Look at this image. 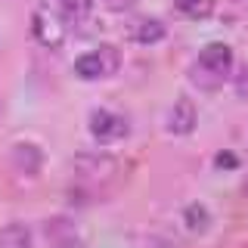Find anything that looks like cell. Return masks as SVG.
Returning <instances> with one entry per match:
<instances>
[{"label":"cell","mask_w":248,"mask_h":248,"mask_svg":"<svg viewBox=\"0 0 248 248\" xmlns=\"http://www.w3.org/2000/svg\"><path fill=\"white\" fill-rule=\"evenodd\" d=\"M31 34L46 50H59L65 44V19L56 16V10H50V6H37L31 16Z\"/></svg>","instance_id":"obj_2"},{"label":"cell","mask_w":248,"mask_h":248,"mask_svg":"<svg viewBox=\"0 0 248 248\" xmlns=\"http://www.w3.org/2000/svg\"><path fill=\"white\" fill-rule=\"evenodd\" d=\"M214 165H217V168H236V165H239V158H236L232 152H217Z\"/></svg>","instance_id":"obj_15"},{"label":"cell","mask_w":248,"mask_h":248,"mask_svg":"<svg viewBox=\"0 0 248 248\" xmlns=\"http://www.w3.org/2000/svg\"><path fill=\"white\" fill-rule=\"evenodd\" d=\"M46 236L62 242V239H75V227L72 220H65V217H53L50 223H46Z\"/></svg>","instance_id":"obj_12"},{"label":"cell","mask_w":248,"mask_h":248,"mask_svg":"<svg viewBox=\"0 0 248 248\" xmlns=\"http://www.w3.org/2000/svg\"><path fill=\"white\" fill-rule=\"evenodd\" d=\"M53 248H84V245L78 242V239H62V242H56Z\"/></svg>","instance_id":"obj_18"},{"label":"cell","mask_w":248,"mask_h":248,"mask_svg":"<svg viewBox=\"0 0 248 248\" xmlns=\"http://www.w3.org/2000/svg\"><path fill=\"white\" fill-rule=\"evenodd\" d=\"M90 134H93V140H99V143H115V140H121L127 134V121H124L121 115L108 112V108H96V112L90 115Z\"/></svg>","instance_id":"obj_3"},{"label":"cell","mask_w":248,"mask_h":248,"mask_svg":"<svg viewBox=\"0 0 248 248\" xmlns=\"http://www.w3.org/2000/svg\"><path fill=\"white\" fill-rule=\"evenodd\" d=\"M183 217H186V227H189L192 232H202L208 227V211H205V205H189L183 211Z\"/></svg>","instance_id":"obj_13"},{"label":"cell","mask_w":248,"mask_h":248,"mask_svg":"<svg viewBox=\"0 0 248 248\" xmlns=\"http://www.w3.org/2000/svg\"><path fill=\"white\" fill-rule=\"evenodd\" d=\"M245 192H248V183H245Z\"/></svg>","instance_id":"obj_21"},{"label":"cell","mask_w":248,"mask_h":248,"mask_svg":"<svg viewBox=\"0 0 248 248\" xmlns=\"http://www.w3.org/2000/svg\"><path fill=\"white\" fill-rule=\"evenodd\" d=\"M10 161L22 177H37L44 170V149L34 143H16L10 152Z\"/></svg>","instance_id":"obj_4"},{"label":"cell","mask_w":248,"mask_h":248,"mask_svg":"<svg viewBox=\"0 0 248 248\" xmlns=\"http://www.w3.org/2000/svg\"><path fill=\"white\" fill-rule=\"evenodd\" d=\"M130 37L137 44H158L165 37V25L158 19H140L134 28H130Z\"/></svg>","instance_id":"obj_7"},{"label":"cell","mask_w":248,"mask_h":248,"mask_svg":"<svg viewBox=\"0 0 248 248\" xmlns=\"http://www.w3.org/2000/svg\"><path fill=\"white\" fill-rule=\"evenodd\" d=\"M0 112H3V99H0Z\"/></svg>","instance_id":"obj_20"},{"label":"cell","mask_w":248,"mask_h":248,"mask_svg":"<svg viewBox=\"0 0 248 248\" xmlns=\"http://www.w3.org/2000/svg\"><path fill=\"white\" fill-rule=\"evenodd\" d=\"M31 242V232L25 223H6L0 230V248H28Z\"/></svg>","instance_id":"obj_8"},{"label":"cell","mask_w":248,"mask_h":248,"mask_svg":"<svg viewBox=\"0 0 248 248\" xmlns=\"http://www.w3.org/2000/svg\"><path fill=\"white\" fill-rule=\"evenodd\" d=\"M96 56H99V65H103V75H115L121 68V50H118V46L103 44L96 50Z\"/></svg>","instance_id":"obj_11"},{"label":"cell","mask_w":248,"mask_h":248,"mask_svg":"<svg viewBox=\"0 0 248 248\" xmlns=\"http://www.w3.org/2000/svg\"><path fill=\"white\" fill-rule=\"evenodd\" d=\"M75 72H78V78H84V81H96V78H103L99 56H96V53H84V56H78L75 59Z\"/></svg>","instance_id":"obj_9"},{"label":"cell","mask_w":248,"mask_h":248,"mask_svg":"<svg viewBox=\"0 0 248 248\" xmlns=\"http://www.w3.org/2000/svg\"><path fill=\"white\" fill-rule=\"evenodd\" d=\"M56 6L62 10V19L78 22V19H84V16L93 10V0H56Z\"/></svg>","instance_id":"obj_10"},{"label":"cell","mask_w":248,"mask_h":248,"mask_svg":"<svg viewBox=\"0 0 248 248\" xmlns=\"http://www.w3.org/2000/svg\"><path fill=\"white\" fill-rule=\"evenodd\" d=\"M239 93H242V96L248 99V68H245L242 75H239Z\"/></svg>","instance_id":"obj_17"},{"label":"cell","mask_w":248,"mask_h":248,"mask_svg":"<svg viewBox=\"0 0 248 248\" xmlns=\"http://www.w3.org/2000/svg\"><path fill=\"white\" fill-rule=\"evenodd\" d=\"M199 65L205 68V72H211V75H227L230 68H232V53H230V46L227 44H208L205 50L199 53Z\"/></svg>","instance_id":"obj_6"},{"label":"cell","mask_w":248,"mask_h":248,"mask_svg":"<svg viewBox=\"0 0 248 248\" xmlns=\"http://www.w3.org/2000/svg\"><path fill=\"white\" fill-rule=\"evenodd\" d=\"M130 3H134V0H106V6H108V10H127Z\"/></svg>","instance_id":"obj_16"},{"label":"cell","mask_w":248,"mask_h":248,"mask_svg":"<svg viewBox=\"0 0 248 248\" xmlns=\"http://www.w3.org/2000/svg\"><path fill=\"white\" fill-rule=\"evenodd\" d=\"M174 3H177L180 13L192 16V19H202V16L211 13V0H174Z\"/></svg>","instance_id":"obj_14"},{"label":"cell","mask_w":248,"mask_h":248,"mask_svg":"<svg viewBox=\"0 0 248 248\" xmlns=\"http://www.w3.org/2000/svg\"><path fill=\"white\" fill-rule=\"evenodd\" d=\"M196 124H199V112H196V106H192V99L180 96L168 112V130L174 137H186V134L196 130Z\"/></svg>","instance_id":"obj_5"},{"label":"cell","mask_w":248,"mask_h":248,"mask_svg":"<svg viewBox=\"0 0 248 248\" xmlns=\"http://www.w3.org/2000/svg\"><path fill=\"white\" fill-rule=\"evenodd\" d=\"M146 248H170L165 239H149V242H146Z\"/></svg>","instance_id":"obj_19"},{"label":"cell","mask_w":248,"mask_h":248,"mask_svg":"<svg viewBox=\"0 0 248 248\" xmlns=\"http://www.w3.org/2000/svg\"><path fill=\"white\" fill-rule=\"evenodd\" d=\"M118 158L106 152H78L75 155V174L84 186H103L108 180H115L118 174Z\"/></svg>","instance_id":"obj_1"}]
</instances>
